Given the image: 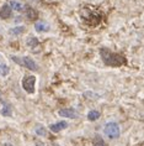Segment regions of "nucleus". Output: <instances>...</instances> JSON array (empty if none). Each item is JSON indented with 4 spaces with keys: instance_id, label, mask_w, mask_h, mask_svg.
I'll list each match as a JSON object with an SVG mask.
<instances>
[{
    "instance_id": "f3484780",
    "label": "nucleus",
    "mask_w": 144,
    "mask_h": 146,
    "mask_svg": "<svg viewBox=\"0 0 144 146\" xmlns=\"http://www.w3.org/2000/svg\"><path fill=\"white\" fill-rule=\"evenodd\" d=\"M0 99H1V94H0Z\"/></svg>"
},
{
    "instance_id": "f257e3e1",
    "label": "nucleus",
    "mask_w": 144,
    "mask_h": 146,
    "mask_svg": "<svg viewBox=\"0 0 144 146\" xmlns=\"http://www.w3.org/2000/svg\"><path fill=\"white\" fill-rule=\"evenodd\" d=\"M100 54H101L102 61L105 62L107 66H112V67H120V66L126 63V58L118 53H115L112 51L107 48L100 50Z\"/></svg>"
},
{
    "instance_id": "6e6552de",
    "label": "nucleus",
    "mask_w": 144,
    "mask_h": 146,
    "mask_svg": "<svg viewBox=\"0 0 144 146\" xmlns=\"http://www.w3.org/2000/svg\"><path fill=\"white\" fill-rule=\"evenodd\" d=\"M35 29H36V31H38V32H46L49 30V25L45 23V21H37V23L35 24Z\"/></svg>"
},
{
    "instance_id": "f8f14e48",
    "label": "nucleus",
    "mask_w": 144,
    "mask_h": 146,
    "mask_svg": "<svg viewBox=\"0 0 144 146\" xmlns=\"http://www.w3.org/2000/svg\"><path fill=\"white\" fill-rule=\"evenodd\" d=\"M24 31H25V27L24 26L15 27V29H11V30H10V32H11L12 35H21V34H24Z\"/></svg>"
},
{
    "instance_id": "dca6fc26",
    "label": "nucleus",
    "mask_w": 144,
    "mask_h": 146,
    "mask_svg": "<svg viewBox=\"0 0 144 146\" xmlns=\"http://www.w3.org/2000/svg\"><path fill=\"white\" fill-rule=\"evenodd\" d=\"M27 43H28L30 46H33V45H36V43H38V41H37L36 38H30V40L27 41Z\"/></svg>"
},
{
    "instance_id": "39448f33",
    "label": "nucleus",
    "mask_w": 144,
    "mask_h": 146,
    "mask_svg": "<svg viewBox=\"0 0 144 146\" xmlns=\"http://www.w3.org/2000/svg\"><path fill=\"white\" fill-rule=\"evenodd\" d=\"M59 115L63 118H69V119H75L77 118V113L74 109H62L59 110Z\"/></svg>"
},
{
    "instance_id": "4468645a",
    "label": "nucleus",
    "mask_w": 144,
    "mask_h": 146,
    "mask_svg": "<svg viewBox=\"0 0 144 146\" xmlns=\"http://www.w3.org/2000/svg\"><path fill=\"white\" fill-rule=\"evenodd\" d=\"M3 115H10L11 113H10V108H9V105L6 104V103H4V109H3Z\"/></svg>"
},
{
    "instance_id": "1a4fd4ad",
    "label": "nucleus",
    "mask_w": 144,
    "mask_h": 146,
    "mask_svg": "<svg viewBox=\"0 0 144 146\" xmlns=\"http://www.w3.org/2000/svg\"><path fill=\"white\" fill-rule=\"evenodd\" d=\"M9 5L11 6V9L15 10V11H22L24 10V5L21 4V3L16 1V0H11V1L9 3Z\"/></svg>"
},
{
    "instance_id": "9b49d317",
    "label": "nucleus",
    "mask_w": 144,
    "mask_h": 146,
    "mask_svg": "<svg viewBox=\"0 0 144 146\" xmlns=\"http://www.w3.org/2000/svg\"><path fill=\"white\" fill-rule=\"evenodd\" d=\"M0 74H1L3 77H5V76L9 74V67L4 63H0Z\"/></svg>"
},
{
    "instance_id": "ddd939ff",
    "label": "nucleus",
    "mask_w": 144,
    "mask_h": 146,
    "mask_svg": "<svg viewBox=\"0 0 144 146\" xmlns=\"http://www.w3.org/2000/svg\"><path fill=\"white\" fill-rule=\"evenodd\" d=\"M94 146H106V144L100 136H96L95 140H94Z\"/></svg>"
},
{
    "instance_id": "2eb2a0df",
    "label": "nucleus",
    "mask_w": 144,
    "mask_h": 146,
    "mask_svg": "<svg viewBox=\"0 0 144 146\" xmlns=\"http://www.w3.org/2000/svg\"><path fill=\"white\" fill-rule=\"evenodd\" d=\"M36 134H37V135H41V136H45V135H46V130L43 129L42 126H39V127H37V129H36Z\"/></svg>"
},
{
    "instance_id": "9d476101",
    "label": "nucleus",
    "mask_w": 144,
    "mask_h": 146,
    "mask_svg": "<svg viewBox=\"0 0 144 146\" xmlns=\"http://www.w3.org/2000/svg\"><path fill=\"white\" fill-rule=\"evenodd\" d=\"M100 118V113L98 110H91L88 114V119L90 120V121H94V120H98Z\"/></svg>"
},
{
    "instance_id": "7ed1b4c3",
    "label": "nucleus",
    "mask_w": 144,
    "mask_h": 146,
    "mask_svg": "<svg viewBox=\"0 0 144 146\" xmlns=\"http://www.w3.org/2000/svg\"><path fill=\"white\" fill-rule=\"evenodd\" d=\"M103 131H105V134L110 139H116L120 136V126H118L116 123H109L105 126Z\"/></svg>"
},
{
    "instance_id": "0eeeda50",
    "label": "nucleus",
    "mask_w": 144,
    "mask_h": 146,
    "mask_svg": "<svg viewBox=\"0 0 144 146\" xmlns=\"http://www.w3.org/2000/svg\"><path fill=\"white\" fill-rule=\"evenodd\" d=\"M10 15H11V6L9 4L3 5L1 10H0V17L1 19H9Z\"/></svg>"
},
{
    "instance_id": "20e7f679",
    "label": "nucleus",
    "mask_w": 144,
    "mask_h": 146,
    "mask_svg": "<svg viewBox=\"0 0 144 146\" xmlns=\"http://www.w3.org/2000/svg\"><path fill=\"white\" fill-rule=\"evenodd\" d=\"M35 84H36V77L35 76H26L22 81V87L27 93L33 94L35 93Z\"/></svg>"
},
{
    "instance_id": "f03ea898",
    "label": "nucleus",
    "mask_w": 144,
    "mask_h": 146,
    "mask_svg": "<svg viewBox=\"0 0 144 146\" xmlns=\"http://www.w3.org/2000/svg\"><path fill=\"white\" fill-rule=\"evenodd\" d=\"M11 58H12L14 62H16V63L20 64V66H24L25 68H28V69H31V71H36V69H37V64H36V62L30 57H16V56H12Z\"/></svg>"
},
{
    "instance_id": "423d86ee",
    "label": "nucleus",
    "mask_w": 144,
    "mask_h": 146,
    "mask_svg": "<svg viewBox=\"0 0 144 146\" xmlns=\"http://www.w3.org/2000/svg\"><path fill=\"white\" fill-rule=\"evenodd\" d=\"M68 126V123L67 121H58L56 124H52V125H49V129H51L53 133H58V131L65 129Z\"/></svg>"
}]
</instances>
